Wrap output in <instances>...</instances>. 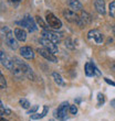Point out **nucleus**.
I'll list each match as a JSON object with an SVG mask.
<instances>
[{
	"label": "nucleus",
	"mask_w": 115,
	"mask_h": 121,
	"mask_svg": "<svg viewBox=\"0 0 115 121\" xmlns=\"http://www.w3.org/2000/svg\"><path fill=\"white\" fill-rule=\"evenodd\" d=\"M1 34L5 38V41H6L7 45L9 46L11 50H16L18 48V42L12 35V31L8 28V26H2L1 28Z\"/></svg>",
	"instance_id": "nucleus-1"
},
{
	"label": "nucleus",
	"mask_w": 115,
	"mask_h": 121,
	"mask_svg": "<svg viewBox=\"0 0 115 121\" xmlns=\"http://www.w3.org/2000/svg\"><path fill=\"white\" fill-rule=\"evenodd\" d=\"M45 19H47V22H48L49 26H51L52 29H61L62 22H61L60 19H58L53 13L48 12L47 16H45Z\"/></svg>",
	"instance_id": "nucleus-2"
},
{
	"label": "nucleus",
	"mask_w": 115,
	"mask_h": 121,
	"mask_svg": "<svg viewBox=\"0 0 115 121\" xmlns=\"http://www.w3.org/2000/svg\"><path fill=\"white\" fill-rule=\"evenodd\" d=\"M67 108H70V107H69V102L67 101L62 102V104L59 106V108L54 111V116L58 119H61V120L65 119L67 118Z\"/></svg>",
	"instance_id": "nucleus-3"
},
{
	"label": "nucleus",
	"mask_w": 115,
	"mask_h": 121,
	"mask_svg": "<svg viewBox=\"0 0 115 121\" xmlns=\"http://www.w3.org/2000/svg\"><path fill=\"white\" fill-rule=\"evenodd\" d=\"M20 26H22L23 28H27L30 32H33L37 30V26H35L34 21L30 16H26L23 18V20H21L19 22Z\"/></svg>",
	"instance_id": "nucleus-4"
},
{
	"label": "nucleus",
	"mask_w": 115,
	"mask_h": 121,
	"mask_svg": "<svg viewBox=\"0 0 115 121\" xmlns=\"http://www.w3.org/2000/svg\"><path fill=\"white\" fill-rule=\"evenodd\" d=\"M40 44H42V46L44 48H47L48 51H50L52 54H55V53H58V51H59L58 45L54 44L52 41H50V40H48V39H45V38L40 39Z\"/></svg>",
	"instance_id": "nucleus-5"
},
{
	"label": "nucleus",
	"mask_w": 115,
	"mask_h": 121,
	"mask_svg": "<svg viewBox=\"0 0 115 121\" xmlns=\"http://www.w3.org/2000/svg\"><path fill=\"white\" fill-rule=\"evenodd\" d=\"M63 16L64 18L69 21V22H72V23H77L79 22V20H80V16H77L75 11L73 10H70V9H67L63 11Z\"/></svg>",
	"instance_id": "nucleus-6"
},
{
	"label": "nucleus",
	"mask_w": 115,
	"mask_h": 121,
	"mask_svg": "<svg viewBox=\"0 0 115 121\" xmlns=\"http://www.w3.org/2000/svg\"><path fill=\"white\" fill-rule=\"evenodd\" d=\"M42 35H43V38L52 41L54 44H57V45L59 44L60 41H61L60 35H58L57 33H54V32H52V31H49V30H43V31H42Z\"/></svg>",
	"instance_id": "nucleus-7"
},
{
	"label": "nucleus",
	"mask_w": 115,
	"mask_h": 121,
	"mask_svg": "<svg viewBox=\"0 0 115 121\" xmlns=\"http://www.w3.org/2000/svg\"><path fill=\"white\" fill-rule=\"evenodd\" d=\"M37 52H38L39 54L41 55L42 57H44L45 60H48L49 62H52V63H57L58 62V58L54 56V54H52L50 51H48L47 48H39L38 50H37Z\"/></svg>",
	"instance_id": "nucleus-8"
},
{
	"label": "nucleus",
	"mask_w": 115,
	"mask_h": 121,
	"mask_svg": "<svg viewBox=\"0 0 115 121\" xmlns=\"http://www.w3.org/2000/svg\"><path fill=\"white\" fill-rule=\"evenodd\" d=\"M91 22H92L91 16H90L87 12H85V11H82L80 14V20H79V22H77V26H81V28H83V26L90 24Z\"/></svg>",
	"instance_id": "nucleus-9"
},
{
	"label": "nucleus",
	"mask_w": 115,
	"mask_h": 121,
	"mask_svg": "<svg viewBox=\"0 0 115 121\" xmlns=\"http://www.w3.org/2000/svg\"><path fill=\"white\" fill-rule=\"evenodd\" d=\"M87 38H89V39H93V40H94L97 44H102L103 40H104L103 34L99 31V30H91V31L89 32V34H87Z\"/></svg>",
	"instance_id": "nucleus-10"
},
{
	"label": "nucleus",
	"mask_w": 115,
	"mask_h": 121,
	"mask_svg": "<svg viewBox=\"0 0 115 121\" xmlns=\"http://www.w3.org/2000/svg\"><path fill=\"white\" fill-rule=\"evenodd\" d=\"M0 58H1V64H2L3 66L8 68V69H12L13 68V65H14V62H13L11 58H9L5 54V52L1 51L0 52Z\"/></svg>",
	"instance_id": "nucleus-11"
},
{
	"label": "nucleus",
	"mask_w": 115,
	"mask_h": 121,
	"mask_svg": "<svg viewBox=\"0 0 115 121\" xmlns=\"http://www.w3.org/2000/svg\"><path fill=\"white\" fill-rule=\"evenodd\" d=\"M20 54L21 56L27 60H32V58L34 57V53H33V50L31 48H29V46H22V48H20Z\"/></svg>",
	"instance_id": "nucleus-12"
},
{
	"label": "nucleus",
	"mask_w": 115,
	"mask_h": 121,
	"mask_svg": "<svg viewBox=\"0 0 115 121\" xmlns=\"http://www.w3.org/2000/svg\"><path fill=\"white\" fill-rule=\"evenodd\" d=\"M94 7L100 14H105V2H104V0H95Z\"/></svg>",
	"instance_id": "nucleus-13"
},
{
	"label": "nucleus",
	"mask_w": 115,
	"mask_h": 121,
	"mask_svg": "<svg viewBox=\"0 0 115 121\" xmlns=\"http://www.w3.org/2000/svg\"><path fill=\"white\" fill-rule=\"evenodd\" d=\"M14 36L18 41H21V42H24L27 39V33L24 30L22 29H19V28H17L14 29Z\"/></svg>",
	"instance_id": "nucleus-14"
},
{
	"label": "nucleus",
	"mask_w": 115,
	"mask_h": 121,
	"mask_svg": "<svg viewBox=\"0 0 115 121\" xmlns=\"http://www.w3.org/2000/svg\"><path fill=\"white\" fill-rule=\"evenodd\" d=\"M22 69H23V73H24V76H26L27 78H29V79H32V80L35 79L34 73L32 72V69L28 66V65H26V64L22 63Z\"/></svg>",
	"instance_id": "nucleus-15"
},
{
	"label": "nucleus",
	"mask_w": 115,
	"mask_h": 121,
	"mask_svg": "<svg viewBox=\"0 0 115 121\" xmlns=\"http://www.w3.org/2000/svg\"><path fill=\"white\" fill-rule=\"evenodd\" d=\"M69 6H70V8L73 10V11H81L82 8H83L82 3H81L79 0H70V1H69Z\"/></svg>",
	"instance_id": "nucleus-16"
},
{
	"label": "nucleus",
	"mask_w": 115,
	"mask_h": 121,
	"mask_svg": "<svg viewBox=\"0 0 115 121\" xmlns=\"http://www.w3.org/2000/svg\"><path fill=\"white\" fill-rule=\"evenodd\" d=\"M95 69H96V67L94 66L93 63H86L85 64V74L87 76H94Z\"/></svg>",
	"instance_id": "nucleus-17"
},
{
	"label": "nucleus",
	"mask_w": 115,
	"mask_h": 121,
	"mask_svg": "<svg viewBox=\"0 0 115 121\" xmlns=\"http://www.w3.org/2000/svg\"><path fill=\"white\" fill-rule=\"evenodd\" d=\"M52 77H53V79H54V82L59 85V86H64L65 85V83H64V80L62 79V77H61L60 74H58L57 72H54V73H52Z\"/></svg>",
	"instance_id": "nucleus-18"
},
{
	"label": "nucleus",
	"mask_w": 115,
	"mask_h": 121,
	"mask_svg": "<svg viewBox=\"0 0 115 121\" xmlns=\"http://www.w3.org/2000/svg\"><path fill=\"white\" fill-rule=\"evenodd\" d=\"M48 111H49L48 107H47V106H44V107H43V112H42L41 115H38V113H34V115H32V116H31V119H33V120H38V119H41V118H43V117H45V115L48 113Z\"/></svg>",
	"instance_id": "nucleus-19"
},
{
	"label": "nucleus",
	"mask_w": 115,
	"mask_h": 121,
	"mask_svg": "<svg viewBox=\"0 0 115 121\" xmlns=\"http://www.w3.org/2000/svg\"><path fill=\"white\" fill-rule=\"evenodd\" d=\"M19 104L21 105V107H22V108H24V109H29V108H30V102H29L27 99H20Z\"/></svg>",
	"instance_id": "nucleus-20"
},
{
	"label": "nucleus",
	"mask_w": 115,
	"mask_h": 121,
	"mask_svg": "<svg viewBox=\"0 0 115 121\" xmlns=\"http://www.w3.org/2000/svg\"><path fill=\"white\" fill-rule=\"evenodd\" d=\"M110 16L112 18H115V1H112L110 3Z\"/></svg>",
	"instance_id": "nucleus-21"
},
{
	"label": "nucleus",
	"mask_w": 115,
	"mask_h": 121,
	"mask_svg": "<svg viewBox=\"0 0 115 121\" xmlns=\"http://www.w3.org/2000/svg\"><path fill=\"white\" fill-rule=\"evenodd\" d=\"M7 86L6 84V78H5V76H3L2 74L0 75V87H1V89H5Z\"/></svg>",
	"instance_id": "nucleus-22"
},
{
	"label": "nucleus",
	"mask_w": 115,
	"mask_h": 121,
	"mask_svg": "<svg viewBox=\"0 0 115 121\" xmlns=\"http://www.w3.org/2000/svg\"><path fill=\"white\" fill-rule=\"evenodd\" d=\"M37 22H38V24H40V26H41L42 29L47 30L48 29V26H47V24H45L44 22H43V20L40 18V17H37Z\"/></svg>",
	"instance_id": "nucleus-23"
},
{
	"label": "nucleus",
	"mask_w": 115,
	"mask_h": 121,
	"mask_svg": "<svg viewBox=\"0 0 115 121\" xmlns=\"http://www.w3.org/2000/svg\"><path fill=\"white\" fill-rule=\"evenodd\" d=\"M104 104V96L102 94H97V106H102Z\"/></svg>",
	"instance_id": "nucleus-24"
},
{
	"label": "nucleus",
	"mask_w": 115,
	"mask_h": 121,
	"mask_svg": "<svg viewBox=\"0 0 115 121\" xmlns=\"http://www.w3.org/2000/svg\"><path fill=\"white\" fill-rule=\"evenodd\" d=\"M65 46H67V48H69L70 50H74L73 42H72V40H71V39H67V41H65Z\"/></svg>",
	"instance_id": "nucleus-25"
},
{
	"label": "nucleus",
	"mask_w": 115,
	"mask_h": 121,
	"mask_svg": "<svg viewBox=\"0 0 115 121\" xmlns=\"http://www.w3.org/2000/svg\"><path fill=\"white\" fill-rule=\"evenodd\" d=\"M70 112L72 113V115H77V107L75 105H73V106H70Z\"/></svg>",
	"instance_id": "nucleus-26"
},
{
	"label": "nucleus",
	"mask_w": 115,
	"mask_h": 121,
	"mask_svg": "<svg viewBox=\"0 0 115 121\" xmlns=\"http://www.w3.org/2000/svg\"><path fill=\"white\" fill-rule=\"evenodd\" d=\"M38 108H39L38 106H33L31 109H29V110H28V113H29V115H32V113H34V112L38 110Z\"/></svg>",
	"instance_id": "nucleus-27"
},
{
	"label": "nucleus",
	"mask_w": 115,
	"mask_h": 121,
	"mask_svg": "<svg viewBox=\"0 0 115 121\" xmlns=\"http://www.w3.org/2000/svg\"><path fill=\"white\" fill-rule=\"evenodd\" d=\"M104 79H105V82L107 84H110V85H112V86H115V83L114 82H112V80H110L109 78H104Z\"/></svg>",
	"instance_id": "nucleus-28"
},
{
	"label": "nucleus",
	"mask_w": 115,
	"mask_h": 121,
	"mask_svg": "<svg viewBox=\"0 0 115 121\" xmlns=\"http://www.w3.org/2000/svg\"><path fill=\"white\" fill-rule=\"evenodd\" d=\"M9 1L12 3V4H19L21 0H9Z\"/></svg>",
	"instance_id": "nucleus-29"
},
{
	"label": "nucleus",
	"mask_w": 115,
	"mask_h": 121,
	"mask_svg": "<svg viewBox=\"0 0 115 121\" xmlns=\"http://www.w3.org/2000/svg\"><path fill=\"white\" fill-rule=\"evenodd\" d=\"M3 113H6V115H10V113H11V111H10L9 109H5V112H3Z\"/></svg>",
	"instance_id": "nucleus-30"
},
{
	"label": "nucleus",
	"mask_w": 115,
	"mask_h": 121,
	"mask_svg": "<svg viewBox=\"0 0 115 121\" xmlns=\"http://www.w3.org/2000/svg\"><path fill=\"white\" fill-rule=\"evenodd\" d=\"M111 106H112L113 108H115V99H113L112 101H111Z\"/></svg>",
	"instance_id": "nucleus-31"
},
{
	"label": "nucleus",
	"mask_w": 115,
	"mask_h": 121,
	"mask_svg": "<svg viewBox=\"0 0 115 121\" xmlns=\"http://www.w3.org/2000/svg\"><path fill=\"white\" fill-rule=\"evenodd\" d=\"M113 32H114V35H115V24H114V26H113Z\"/></svg>",
	"instance_id": "nucleus-32"
},
{
	"label": "nucleus",
	"mask_w": 115,
	"mask_h": 121,
	"mask_svg": "<svg viewBox=\"0 0 115 121\" xmlns=\"http://www.w3.org/2000/svg\"><path fill=\"white\" fill-rule=\"evenodd\" d=\"M1 121H7V120H3V119H1Z\"/></svg>",
	"instance_id": "nucleus-33"
}]
</instances>
